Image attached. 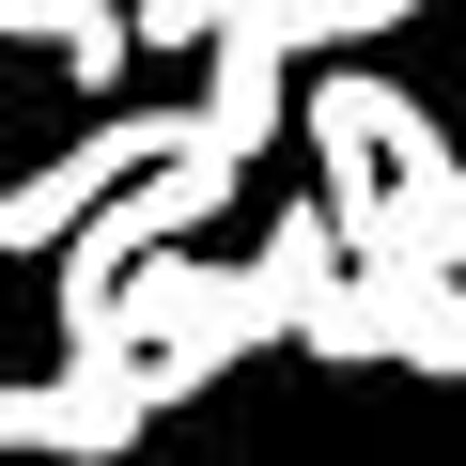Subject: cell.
I'll return each instance as SVG.
<instances>
[{
	"label": "cell",
	"mask_w": 466,
	"mask_h": 466,
	"mask_svg": "<svg viewBox=\"0 0 466 466\" xmlns=\"http://www.w3.org/2000/svg\"><path fill=\"white\" fill-rule=\"evenodd\" d=\"M140 420H156V389H140V342H63V373H0V451L109 466Z\"/></svg>",
	"instance_id": "6da1fadb"
},
{
	"label": "cell",
	"mask_w": 466,
	"mask_h": 466,
	"mask_svg": "<svg viewBox=\"0 0 466 466\" xmlns=\"http://www.w3.org/2000/svg\"><path fill=\"white\" fill-rule=\"evenodd\" d=\"M171 140H187V109H109V125H78L47 171H16V187H0V249H47V233H78V218H94L140 156H171Z\"/></svg>",
	"instance_id": "7a4b0ae2"
},
{
	"label": "cell",
	"mask_w": 466,
	"mask_h": 466,
	"mask_svg": "<svg viewBox=\"0 0 466 466\" xmlns=\"http://www.w3.org/2000/svg\"><path fill=\"white\" fill-rule=\"evenodd\" d=\"M358 296H373V358H404V373L466 389V280H451V265L373 249V265H358Z\"/></svg>",
	"instance_id": "3957f363"
},
{
	"label": "cell",
	"mask_w": 466,
	"mask_h": 466,
	"mask_svg": "<svg viewBox=\"0 0 466 466\" xmlns=\"http://www.w3.org/2000/svg\"><path fill=\"white\" fill-rule=\"evenodd\" d=\"M373 249H420V265L466 280V156H404L389 171V202H373V233H358L342 265H373Z\"/></svg>",
	"instance_id": "277c9868"
},
{
	"label": "cell",
	"mask_w": 466,
	"mask_h": 466,
	"mask_svg": "<svg viewBox=\"0 0 466 466\" xmlns=\"http://www.w3.org/2000/svg\"><path fill=\"white\" fill-rule=\"evenodd\" d=\"M0 47H63V78H78V94H109L140 32L109 16V0H0Z\"/></svg>",
	"instance_id": "5b68a950"
},
{
	"label": "cell",
	"mask_w": 466,
	"mask_h": 466,
	"mask_svg": "<svg viewBox=\"0 0 466 466\" xmlns=\"http://www.w3.org/2000/svg\"><path fill=\"white\" fill-rule=\"evenodd\" d=\"M420 16V0H265V32L296 47V63H342V47H389Z\"/></svg>",
	"instance_id": "8992f818"
}]
</instances>
